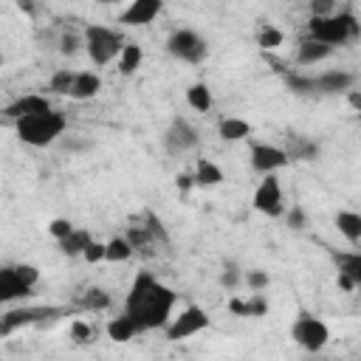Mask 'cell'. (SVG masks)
<instances>
[{
  "label": "cell",
  "instance_id": "cell-1",
  "mask_svg": "<svg viewBox=\"0 0 361 361\" xmlns=\"http://www.w3.org/2000/svg\"><path fill=\"white\" fill-rule=\"evenodd\" d=\"M175 302H178V293L158 282L152 274H138L130 293H127V302H124V313L135 319V324L144 330H155V327H166L169 319H172V310H175Z\"/></svg>",
  "mask_w": 361,
  "mask_h": 361
},
{
  "label": "cell",
  "instance_id": "cell-2",
  "mask_svg": "<svg viewBox=\"0 0 361 361\" xmlns=\"http://www.w3.org/2000/svg\"><path fill=\"white\" fill-rule=\"evenodd\" d=\"M307 31L313 39H322V42L336 48V45H347V42L358 39L361 23L350 11H341V14H327V17H310Z\"/></svg>",
  "mask_w": 361,
  "mask_h": 361
},
{
  "label": "cell",
  "instance_id": "cell-3",
  "mask_svg": "<svg viewBox=\"0 0 361 361\" xmlns=\"http://www.w3.org/2000/svg\"><path fill=\"white\" fill-rule=\"evenodd\" d=\"M65 127H68L65 116L56 113V110H48V113H37V116L20 118L17 121V135L28 147H48L65 133Z\"/></svg>",
  "mask_w": 361,
  "mask_h": 361
},
{
  "label": "cell",
  "instance_id": "cell-4",
  "mask_svg": "<svg viewBox=\"0 0 361 361\" xmlns=\"http://www.w3.org/2000/svg\"><path fill=\"white\" fill-rule=\"evenodd\" d=\"M85 48L90 54V59L96 65H107L113 59H118L121 48H124V39L118 31L113 28H104V25H87L85 28Z\"/></svg>",
  "mask_w": 361,
  "mask_h": 361
},
{
  "label": "cell",
  "instance_id": "cell-5",
  "mask_svg": "<svg viewBox=\"0 0 361 361\" xmlns=\"http://www.w3.org/2000/svg\"><path fill=\"white\" fill-rule=\"evenodd\" d=\"M65 307H48V305H39V307H11L3 313L0 319V336H11L14 330L20 327H28V324H45L56 316H62Z\"/></svg>",
  "mask_w": 361,
  "mask_h": 361
},
{
  "label": "cell",
  "instance_id": "cell-6",
  "mask_svg": "<svg viewBox=\"0 0 361 361\" xmlns=\"http://www.w3.org/2000/svg\"><path fill=\"white\" fill-rule=\"evenodd\" d=\"M166 51H169L175 59H180V62H192V65H197V62L206 59L209 45H206V39H203L200 34H195L192 28H178V31L169 34V39H166Z\"/></svg>",
  "mask_w": 361,
  "mask_h": 361
},
{
  "label": "cell",
  "instance_id": "cell-7",
  "mask_svg": "<svg viewBox=\"0 0 361 361\" xmlns=\"http://www.w3.org/2000/svg\"><path fill=\"white\" fill-rule=\"evenodd\" d=\"M209 327V313L197 305H186L180 313H175L166 324V338L169 341H180V338H189L200 330Z\"/></svg>",
  "mask_w": 361,
  "mask_h": 361
},
{
  "label": "cell",
  "instance_id": "cell-8",
  "mask_svg": "<svg viewBox=\"0 0 361 361\" xmlns=\"http://www.w3.org/2000/svg\"><path fill=\"white\" fill-rule=\"evenodd\" d=\"M290 336H293V341L299 344V347H305V350H322L327 341H330V327L322 322V319H316V316H299L293 324H290Z\"/></svg>",
  "mask_w": 361,
  "mask_h": 361
},
{
  "label": "cell",
  "instance_id": "cell-9",
  "mask_svg": "<svg viewBox=\"0 0 361 361\" xmlns=\"http://www.w3.org/2000/svg\"><path fill=\"white\" fill-rule=\"evenodd\" d=\"M197 144H200V135H197L195 124L186 121V118H180V116H175V118L169 121L166 133H164V147H166V152H169V155H183V152L195 149Z\"/></svg>",
  "mask_w": 361,
  "mask_h": 361
},
{
  "label": "cell",
  "instance_id": "cell-10",
  "mask_svg": "<svg viewBox=\"0 0 361 361\" xmlns=\"http://www.w3.org/2000/svg\"><path fill=\"white\" fill-rule=\"evenodd\" d=\"M254 209L268 214V217H279L285 212V203H282V186L274 175H265V180L254 189Z\"/></svg>",
  "mask_w": 361,
  "mask_h": 361
},
{
  "label": "cell",
  "instance_id": "cell-11",
  "mask_svg": "<svg viewBox=\"0 0 361 361\" xmlns=\"http://www.w3.org/2000/svg\"><path fill=\"white\" fill-rule=\"evenodd\" d=\"M290 155L285 147H274V144H254L251 147V166L262 175H274L276 169L288 166Z\"/></svg>",
  "mask_w": 361,
  "mask_h": 361
},
{
  "label": "cell",
  "instance_id": "cell-12",
  "mask_svg": "<svg viewBox=\"0 0 361 361\" xmlns=\"http://www.w3.org/2000/svg\"><path fill=\"white\" fill-rule=\"evenodd\" d=\"M48 110H51V102H48L42 93H25V96L8 102V104L3 107V116L20 121V118H25V116H37V113H48Z\"/></svg>",
  "mask_w": 361,
  "mask_h": 361
},
{
  "label": "cell",
  "instance_id": "cell-13",
  "mask_svg": "<svg viewBox=\"0 0 361 361\" xmlns=\"http://www.w3.org/2000/svg\"><path fill=\"white\" fill-rule=\"evenodd\" d=\"M161 0H130V6L121 11L118 23L130 25V28H138V25H149L158 14H161Z\"/></svg>",
  "mask_w": 361,
  "mask_h": 361
},
{
  "label": "cell",
  "instance_id": "cell-14",
  "mask_svg": "<svg viewBox=\"0 0 361 361\" xmlns=\"http://www.w3.org/2000/svg\"><path fill=\"white\" fill-rule=\"evenodd\" d=\"M353 82H355V76L347 71H324V73L313 76V93H324V96L347 93L353 87Z\"/></svg>",
  "mask_w": 361,
  "mask_h": 361
},
{
  "label": "cell",
  "instance_id": "cell-15",
  "mask_svg": "<svg viewBox=\"0 0 361 361\" xmlns=\"http://www.w3.org/2000/svg\"><path fill=\"white\" fill-rule=\"evenodd\" d=\"M31 290H34V288H31V285H25V282L20 279V274H17V268H14V265H6V268L0 271V302L25 299Z\"/></svg>",
  "mask_w": 361,
  "mask_h": 361
},
{
  "label": "cell",
  "instance_id": "cell-16",
  "mask_svg": "<svg viewBox=\"0 0 361 361\" xmlns=\"http://www.w3.org/2000/svg\"><path fill=\"white\" fill-rule=\"evenodd\" d=\"M330 54H333V45H327V42H322V39H313V37H307V39H302V42H299L296 59H299L302 65H316V62L327 59Z\"/></svg>",
  "mask_w": 361,
  "mask_h": 361
},
{
  "label": "cell",
  "instance_id": "cell-17",
  "mask_svg": "<svg viewBox=\"0 0 361 361\" xmlns=\"http://www.w3.org/2000/svg\"><path fill=\"white\" fill-rule=\"evenodd\" d=\"M102 90V79H99V73H90V71H82V73H76V79H73V87H71V99H76V102H85V99H93L96 93Z\"/></svg>",
  "mask_w": 361,
  "mask_h": 361
},
{
  "label": "cell",
  "instance_id": "cell-18",
  "mask_svg": "<svg viewBox=\"0 0 361 361\" xmlns=\"http://www.w3.org/2000/svg\"><path fill=\"white\" fill-rule=\"evenodd\" d=\"M217 133H220L223 141H243V138L251 135V124L240 116H226V118H220Z\"/></svg>",
  "mask_w": 361,
  "mask_h": 361
},
{
  "label": "cell",
  "instance_id": "cell-19",
  "mask_svg": "<svg viewBox=\"0 0 361 361\" xmlns=\"http://www.w3.org/2000/svg\"><path fill=\"white\" fill-rule=\"evenodd\" d=\"M138 333H141V327H138L135 319L127 316V313L116 316V319L107 324V336H110L113 341H130V338H135Z\"/></svg>",
  "mask_w": 361,
  "mask_h": 361
},
{
  "label": "cell",
  "instance_id": "cell-20",
  "mask_svg": "<svg viewBox=\"0 0 361 361\" xmlns=\"http://www.w3.org/2000/svg\"><path fill=\"white\" fill-rule=\"evenodd\" d=\"M285 149H288L290 161H313L319 155V144L310 141V138H305V135H290Z\"/></svg>",
  "mask_w": 361,
  "mask_h": 361
},
{
  "label": "cell",
  "instance_id": "cell-21",
  "mask_svg": "<svg viewBox=\"0 0 361 361\" xmlns=\"http://www.w3.org/2000/svg\"><path fill=\"white\" fill-rule=\"evenodd\" d=\"M141 59H144V51H141V45H135V42H124V48H121V54H118V71L124 73V76H133L138 68H141Z\"/></svg>",
  "mask_w": 361,
  "mask_h": 361
},
{
  "label": "cell",
  "instance_id": "cell-22",
  "mask_svg": "<svg viewBox=\"0 0 361 361\" xmlns=\"http://www.w3.org/2000/svg\"><path fill=\"white\" fill-rule=\"evenodd\" d=\"M90 231L87 228H73L65 240H59V251L68 254V257H76V254H85V248L90 245Z\"/></svg>",
  "mask_w": 361,
  "mask_h": 361
},
{
  "label": "cell",
  "instance_id": "cell-23",
  "mask_svg": "<svg viewBox=\"0 0 361 361\" xmlns=\"http://www.w3.org/2000/svg\"><path fill=\"white\" fill-rule=\"evenodd\" d=\"M228 310L231 313H240V316H262L265 310H268V302L259 296V293H254V296H248V299H231L228 302Z\"/></svg>",
  "mask_w": 361,
  "mask_h": 361
},
{
  "label": "cell",
  "instance_id": "cell-24",
  "mask_svg": "<svg viewBox=\"0 0 361 361\" xmlns=\"http://www.w3.org/2000/svg\"><path fill=\"white\" fill-rule=\"evenodd\" d=\"M336 226H338L344 240H350V243L361 240V214L358 212H338L336 214Z\"/></svg>",
  "mask_w": 361,
  "mask_h": 361
},
{
  "label": "cell",
  "instance_id": "cell-25",
  "mask_svg": "<svg viewBox=\"0 0 361 361\" xmlns=\"http://www.w3.org/2000/svg\"><path fill=\"white\" fill-rule=\"evenodd\" d=\"M186 102H189L192 110L209 113V110H212V90H209V85H206V82H195V85L186 90Z\"/></svg>",
  "mask_w": 361,
  "mask_h": 361
},
{
  "label": "cell",
  "instance_id": "cell-26",
  "mask_svg": "<svg viewBox=\"0 0 361 361\" xmlns=\"http://www.w3.org/2000/svg\"><path fill=\"white\" fill-rule=\"evenodd\" d=\"M220 180H223L220 166L214 161H209V158H200L197 166H195V183L197 186H217Z\"/></svg>",
  "mask_w": 361,
  "mask_h": 361
},
{
  "label": "cell",
  "instance_id": "cell-27",
  "mask_svg": "<svg viewBox=\"0 0 361 361\" xmlns=\"http://www.w3.org/2000/svg\"><path fill=\"white\" fill-rule=\"evenodd\" d=\"M338 274H347L355 282V290H361V254H336Z\"/></svg>",
  "mask_w": 361,
  "mask_h": 361
},
{
  "label": "cell",
  "instance_id": "cell-28",
  "mask_svg": "<svg viewBox=\"0 0 361 361\" xmlns=\"http://www.w3.org/2000/svg\"><path fill=\"white\" fill-rule=\"evenodd\" d=\"M135 245L130 243V237H113L107 243V262H127L133 257Z\"/></svg>",
  "mask_w": 361,
  "mask_h": 361
},
{
  "label": "cell",
  "instance_id": "cell-29",
  "mask_svg": "<svg viewBox=\"0 0 361 361\" xmlns=\"http://www.w3.org/2000/svg\"><path fill=\"white\" fill-rule=\"evenodd\" d=\"M73 79H76V73H73V71H68V68H62V71H56V73L51 76L48 90H54V93H59V96H68V93H71V87H73Z\"/></svg>",
  "mask_w": 361,
  "mask_h": 361
},
{
  "label": "cell",
  "instance_id": "cell-30",
  "mask_svg": "<svg viewBox=\"0 0 361 361\" xmlns=\"http://www.w3.org/2000/svg\"><path fill=\"white\" fill-rule=\"evenodd\" d=\"M282 39H285V34H282L279 28H274V25H262V31H259V37H257V42H259L262 51H274V48H279Z\"/></svg>",
  "mask_w": 361,
  "mask_h": 361
},
{
  "label": "cell",
  "instance_id": "cell-31",
  "mask_svg": "<svg viewBox=\"0 0 361 361\" xmlns=\"http://www.w3.org/2000/svg\"><path fill=\"white\" fill-rule=\"evenodd\" d=\"M110 305V296L102 290V288H90L85 296H82V307L87 310H104Z\"/></svg>",
  "mask_w": 361,
  "mask_h": 361
},
{
  "label": "cell",
  "instance_id": "cell-32",
  "mask_svg": "<svg viewBox=\"0 0 361 361\" xmlns=\"http://www.w3.org/2000/svg\"><path fill=\"white\" fill-rule=\"evenodd\" d=\"M288 87L299 96H313V76H296V73H288L285 76Z\"/></svg>",
  "mask_w": 361,
  "mask_h": 361
},
{
  "label": "cell",
  "instance_id": "cell-33",
  "mask_svg": "<svg viewBox=\"0 0 361 361\" xmlns=\"http://www.w3.org/2000/svg\"><path fill=\"white\" fill-rule=\"evenodd\" d=\"M243 282L254 290V293H259V290H265L268 285H271V276L265 274V271H259V268H254V271H248L245 276H243Z\"/></svg>",
  "mask_w": 361,
  "mask_h": 361
},
{
  "label": "cell",
  "instance_id": "cell-34",
  "mask_svg": "<svg viewBox=\"0 0 361 361\" xmlns=\"http://www.w3.org/2000/svg\"><path fill=\"white\" fill-rule=\"evenodd\" d=\"M82 45H85V39H82L79 34H73V31L62 34V39H59V51H62L65 56H73V54H76Z\"/></svg>",
  "mask_w": 361,
  "mask_h": 361
},
{
  "label": "cell",
  "instance_id": "cell-35",
  "mask_svg": "<svg viewBox=\"0 0 361 361\" xmlns=\"http://www.w3.org/2000/svg\"><path fill=\"white\" fill-rule=\"evenodd\" d=\"M48 231H51V237H56V243H59V240H65V237L73 231V223L65 220V217H54V220L48 223Z\"/></svg>",
  "mask_w": 361,
  "mask_h": 361
},
{
  "label": "cell",
  "instance_id": "cell-36",
  "mask_svg": "<svg viewBox=\"0 0 361 361\" xmlns=\"http://www.w3.org/2000/svg\"><path fill=\"white\" fill-rule=\"evenodd\" d=\"M87 262H102V259H107V243H96V240H90V245L85 248V254H82Z\"/></svg>",
  "mask_w": 361,
  "mask_h": 361
},
{
  "label": "cell",
  "instance_id": "cell-37",
  "mask_svg": "<svg viewBox=\"0 0 361 361\" xmlns=\"http://www.w3.org/2000/svg\"><path fill=\"white\" fill-rule=\"evenodd\" d=\"M336 14V0H310V17Z\"/></svg>",
  "mask_w": 361,
  "mask_h": 361
},
{
  "label": "cell",
  "instance_id": "cell-38",
  "mask_svg": "<svg viewBox=\"0 0 361 361\" xmlns=\"http://www.w3.org/2000/svg\"><path fill=\"white\" fill-rule=\"evenodd\" d=\"M14 268H17V274H20V279H23L25 285H31V288H34V285L39 282V271H37L34 265H28V262H20V265H14Z\"/></svg>",
  "mask_w": 361,
  "mask_h": 361
},
{
  "label": "cell",
  "instance_id": "cell-39",
  "mask_svg": "<svg viewBox=\"0 0 361 361\" xmlns=\"http://www.w3.org/2000/svg\"><path fill=\"white\" fill-rule=\"evenodd\" d=\"M288 226H290V228H305V226H307V214H305L302 206H293V209L288 212Z\"/></svg>",
  "mask_w": 361,
  "mask_h": 361
},
{
  "label": "cell",
  "instance_id": "cell-40",
  "mask_svg": "<svg viewBox=\"0 0 361 361\" xmlns=\"http://www.w3.org/2000/svg\"><path fill=\"white\" fill-rule=\"evenodd\" d=\"M71 336L76 338V341H90V336H93V330H90V324H85V322H73L71 324Z\"/></svg>",
  "mask_w": 361,
  "mask_h": 361
},
{
  "label": "cell",
  "instance_id": "cell-41",
  "mask_svg": "<svg viewBox=\"0 0 361 361\" xmlns=\"http://www.w3.org/2000/svg\"><path fill=\"white\" fill-rule=\"evenodd\" d=\"M237 282H240V274H237L234 268H226V271L220 274V285H223V288L234 290V288H237Z\"/></svg>",
  "mask_w": 361,
  "mask_h": 361
},
{
  "label": "cell",
  "instance_id": "cell-42",
  "mask_svg": "<svg viewBox=\"0 0 361 361\" xmlns=\"http://www.w3.org/2000/svg\"><path fill=\"white\" fill-rule=\"evenodd\" d=\"M175 183H178V189H180V192H186V189H192V186H195V175H178V180H175Z\"/></svg>",
  "mask_w": 361,
  "mask_h": 361
},
{
  "label": "cell",
  "instance_id": "cell-43",
  "mask_svg": "<svg viewBox=\"0 0 361 361\" xmlns=\"http://www.w3.org/2000/svg\"><path fill=\"white\" fill-rule=\"evenodd\" d=\"M338 288H341V290H355V282H353L347 274H338Z\"/></svg>",
  "mask_w": 361,
  "mask_h": 361
},
{
  "label": "cell",
  "instance_id": "cell-44",
  "mask_svg": "<svg viewBox=\"0 0 361 361\" xmlns=\"http://www.w3.org/2000/svg\"><path fill=\"white\" fill-rule=\"evenodd\" d=\"M347 102H350V107L361 110V93H355V90H347Z\"/></svg>",
  "mask_w": 361,
  "mask_h": 361
},
{
  "label": "cell",
  "instance_id": "cell-45",
  "mask_svg": "<svg viewBox=\"0 0 361 361\" xmlns=\"http://www.w3.org/2000/svg\"><path fill=\"white\" fill-rule=\"evenodd\" d=\"M17 6H20L23 11H28V14H34V3H31V0H17Z\"/></svg>",
  "mask_w": 361,
  "mask_h": 361
},
{
  "label": "cell",
  "instance_id": "cell-46",
  "mask_svg": "<svg viewBox=\"0 0 361 361\" xmlns=\"http://www.w3.org/2000/svg\"><path fill=\"white\" fill-rule=\"evenodd\" d=\"M96 3H102V6H110V3H118V0H96Z\"/></svg>",
  "mask_w": 361,
  "mask_h": 361
}]
</instances>
